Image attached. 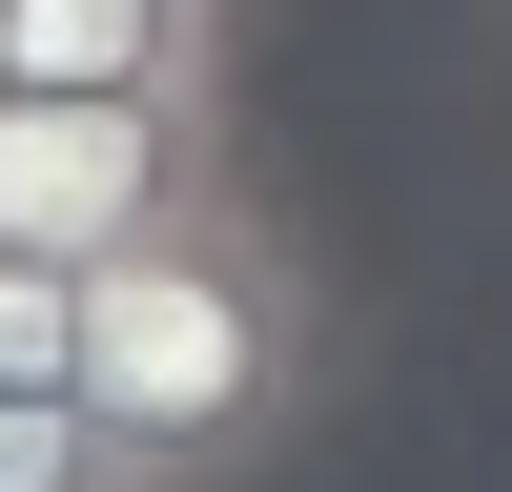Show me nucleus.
<instances>
[{"label":"nucleus","instance_id":"nucleus-1","mask_svg":"<svg viewBox=\"0 0 512 492\" xmlns=\"http://www.w3.org/2000/svg\"><path fill=\"white\" fill-rule=\"evenodd\" d=\"M82 410L123 431L144 492L267 472V451L328 410V287H308V246H287L246 185H205L185 226L103 246V267H82Z\"/></svg>","mask_w":512,"mask_h":492},{"label":"nucleus","instance_id":"nucleus-2","mask_svg":"<svg viewBox=\"0 0 512 492\" xmlns=\"http://www.w3.org/2000/svg\"><path fill=\"white\" fill-rule=\"evenodd\" d=\"M226 185V103H103V82H0V246L103 267Z\"/></svg>","mask_w":512,"mask_h":492},{"label":"nucleus","instance_id":"nucleus-3","mask_svg":"<svg viewBox=\"0 0 512 492\" xmlns=\"http://www.w3.org/2000/svg\"><path fill=\"white\" fill-rule=\"evenodd\" d=\"M0 82H103V103H226V0H0Z\"/></svg>","mask_w":512,"mask_h":492},{"label":"nucleus","instance_id":"nucleus-4","mask_svg":"<svg viewBox=\"0 0 512 492\" xmlns=\"http://www.w3.org/2000/svg\"><path fill=\"white\" fill-rule=\"evenodd\" d=\"M0 492H144V472L82 390H0Z\"/></svg>","mask_w":512,"mask_h":492},{"label":"nucleus","instance_id":"nucleus-5","mask_svg":"<svg viewBox=\"0 0 512 492\" xmlns=\"http://www.w3.org/2000/svg\"><path fill=\"white\" fill-rule=\"evenodd\" d=\"M0 390H82V267L0 246Z\"/></svg>","mask_w":512,"mask_h":492}]
</instances>
